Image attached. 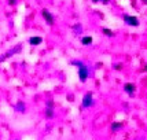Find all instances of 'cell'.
I'll return each mask as SVG.
<instances>
[{
    "mask_svg": "<svg viewBox=\"0 0 147 140\" xmlns=\"http://www.w3.org/2000/svg\"><path fill=\"white\" fill-rule=\"evenodd\" d=\"M8 4L10 6H15L17 4V0H8Z\"/></svg>",
    "mask_w": 147,
    "mask_h": 140,
    "instance_id": "7c38bea8",
    "label": "cell"
},
{
    "mask_svg": "<svg viewBox=\"0 0 147 140\" xmlns=\"http://www.w3.org/2000/svg\"><path fill=\"white\" fill-rule=\"evenodd\" d=\"M15 110L19 111V113H24L25 111V103L24 102H18L17 103V106H15Z\"/></svg>",
    "mask_w": 147,
    "mask_h": 140,
    "instance_id": "52a82bcc",
    "label": "cell"
},
{
    "mask_svg": "<svg viewBox=\"0 0 147 140\" xmlns=\"http://www.w3.org/2000/svg\"><path fill=\"white\" fill-rule=\"evenodd\" d=\"M124 21L131 26H138L139 25V19L136 17H131V15H124Z\"/></svg>",
    "mask_w": 147,
    "mask_h": 140,
    "instance_id": "3957f363",
    "label": "cell"
},
{
    "mask_svg": "<svg viewBox=\"0 0 147 140\" xmlns=\"http://www.w3.org/2000/svg\"><path fill=\"white\" fill-rule=\"evenodd\" d=\"M94 1H107V0H94Z\"/></svg>",
    "mask_w": 147,
    "mask_h": 140,
    "instance_id": "4fadbf2b",
    "label": "cell"
},
{
    "mask_svg": "<svg viewBox=\"0 0 147 140\" xmlns=\"http://www.w3.org/2000/svg\"><path fill=\"white\" fill-rule=\"evenodd\" d=\"M83 106L84 107H90V106H92V94H87V95H84L83 98Z\"/></svg>",
    "mask_w": 147,
    "mask_h": 140,
    "instance_id": "277c9868",
    "label": "cell"
},
{
    "mask_svg": "<svg viewBox=\"0 0 147 140\" xmlns=\"http://www.w3.org/2000/svg\"><path fill=\"white\" fill-rule=\"evenodd\" d=\"M41 15H43V18L45 19V22H47L48 25H52V24H54V17H52V14L50 13L48 10L43 8V10H41Z\"/></svg>",
    "mask_w": 147,
    "mask_h": 140,
    "instance_id": "7a4b0ae2",
    "label": "cell"
},
{
    "mask_svg": "<svg viewBox=\"0 0 147 140\" xmlns=\"http://www.w3.org/2000/svg\"><path fill=\"white\" fill-rule=\"evenodd\" d=\"M121 127H122L121 122H113V124H111V129H113V131H117V129H120Z\"/></svg>",
    "mask_w": 147,
    "mask_h": 140,
    "instance_id": "30bf717a",
    "label": "cell"
},
{
    "mask_svg": "<svg viewBox=\"0 0 147 140\" xmlns=\"http://www.w3.org/2000/svg\"><path fill=\"white\" fill-rule=\"evenodd\" d=\"M103 32H105V34H107V36H113L111 30H109V29H103Z\"/></svg>",
    "mask_w": 147,
    "mask_h": 140,
    "instance_id": "8fae6325",
    "label": "cell"
},
{
    "mask_svg": "<svg viewBox=\"0 0 147 140\" xmlns=\"http://www.w3.org/2000/svg\"><path fill=\"white\" fill-rule=\"evenodd\" d=\"M43 43V38L40 37V36H32V37L29 38V44L33 45V47H36V45H40Z\"/></svg>",
    "mask_w": 147,
    "mask_h": 140,
    "instance_id": "5b68a950",
    "label": "cell"
},
{
    "mask_svg": "<svg viewBox=\"0 0 147 140\" xmlns=\"http://www.w3.org/2000/svg\"><path fill=\"white\" fill-rule=\"evenodd\" d=\"M143 1H144V3H147V0H143Z\"/></svg>",
    "mask_w": 147,
    "mask_h": 140,
    "instance_id": "9a60e30c",
    "label": "cell"
},
{
    "mask_svg": "<svg viewBox=\"0 0 147 140\" xmlns=\"http://www.w3.org/2000/svg\"><path fill=\"white\" fill-rule=\"evenodd\" d=\"M78 76H80V81L81 83H84V81H87V78H88V69L84 66L83 63L78 66Z\"/></svg>",
    "mask_w": 147,
    "mask_h": 140,
    "instance_id": "6da1fadb",
    "label": "cell"
},
{
    "mask_svg": "<svg viewBox=\"0 0 147 140\" xmlns=\"http://www.w3.org/2000/svg\"><path fill=\"white\" fill-rule=\"evenodd\" d=\"M81 43H83L84 45H90L91 43H92V37H90V36H87V37H83Z\"/></svg>",
    "mask_w": 147,
    "mask_h": 140,
    "instance_id": "9c48e42d",
    "label": "cell"
},
{
    "mask_svg": "<svg viewBox=\"0 0 147 140\" xmlns=\"http://www.w3.org/2000/svg\"><path fill=\"white\" fill-rule=\"evenodd\" d=\"M144 70H146V71H147V66H146V67H144Z\"/></svg>",
    "mask_w": 147,
    "mask_h": 140,
    "instance_id": "5bb4252c",
    "label": "cell"
},
{
    "mask_svg": "<svg viewBox=\"0 0 147 140\" xmlns=\"http://www.w3.org/2000/svg\"><path fill=\"white\" fill-rule=\"evenodd\" d=\"M124 89H125V92H127V94H129V95H134V94H135V85H134V84H125Z\"/></svg>",
    "mask_w": 147,
    "mask_h": 140,
    "instance_id": "8992f818",
    "label": "cell"
},
{
    "mask_svg": "<svg viewBox=\"0 0 147 140\" xmlns=\"http://www.w3.org/2000/svg\"><path fill=\"white\" fill-rule=\"evenodd\" d=\"M45 117H47V118H52V117H54V108L52 107L45 108Z\"/></svg>",
    "mask_w": 147,
    "mask_h": 140,
    "instance_id": "ba28073f",
    "label": "cell"
}]
</instances>
